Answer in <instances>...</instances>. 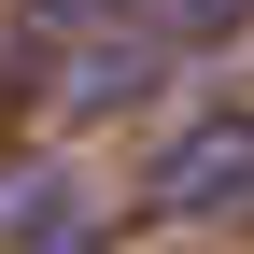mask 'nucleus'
<instances>
[{
  "instance_id": "obj_3",
  "label": "nucleus",
  "mask_w": 254,
  "mask_h": 254,
  "mask_svg": "<svg viewBox=\"0 0 254 254\" xmlns=\"http://www.w3.org/2000/svg\"><path fill=\"white\" fill-rule=\"evenodd\" d=\"M155 14H170V28H184V43H198V28H240V14H254V0H155Z\"/></svg>"
},
{
  "instance_id": "obj_4",
  "label": "nucleus",
  "mask_w": 254,
  "mask_h": 254,
  "mask_svg": "<svg viewBox=\"0 0 254 254\" xmlns=\"http://www.w3.org/2000/svg\"><path fill=\"white\" fill-rule=\"evenodd\" d=\"M127 0H28V28H113Z\"/></svg>"
},
{
  "instance_id": "obj_1",
  "label": "nucleus",
  "mask_w": 254,
  "mask_h": 254,
  "mask_svg": "<svg viewBox=\"0 0 254 254\" xmlns=\"http://www.w3.org/2000/svg\"><path fill=\"white\" fill-rule=\"evenodd\" d=\"M141 212L155 226H240L254 212V99L184 113L170 141H155V170H141Z\"/></svg>"
},
{
  "instance_id": "obj_2",
  "label": "nucleus",
  "mask_w": 254,
  "mask_h": 254,
  "mask_svg": "<svg viewBox=\"0 0 254 254\" xmlns=\"http://www.w3.org/2000/svg\"><path fill=\"white\" fill-rule=\"evenodd\" d=\"M0 254H85V184L71 170H0Z\"/></svg>"
}]
</instances>
